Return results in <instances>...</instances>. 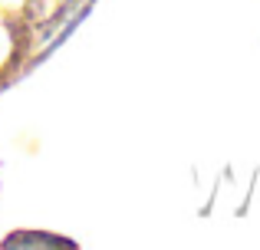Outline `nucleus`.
I'll list each match as a JSON object with an SVG mask.
<instances>
[]
</instances>
